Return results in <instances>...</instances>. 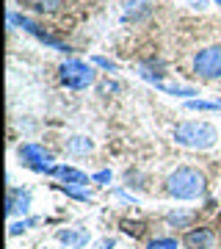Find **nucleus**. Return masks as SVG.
I'll return each instance as SVG.
<instances>
[{"label":"nucleus","mask_w":221,"mask_h":249,"mask_svg":"<svg viewBox=\"0 0 221 249\" xmlns=\"http://www.w3.org/2000/svg\"><path fill=\"white\" fill-rule=\"evenodd\" d=\"M166 191L174 199H196L204 194V175L194 166H180L166 178Z\"/></svg>","instance_id":"obj_1"},{"label":"nucleus","mask_w":221,"mask_h":249,"mask_svg":"<svg viewBox=\"0 0 221 249\" xmlns=\"http://www.w3.org/2000/svg\"><path fill=\"white\" fill-rule=\"evenodd\" d=\"M174 142L188 150H207L219 142V130L210 122H183L174 127Z\"/></svg>","instance_id":"obj_2"},{"label":"nucleus","mask_w":221,"mask_h":249,"mask_svg":"<svg viewBox=\"0 0 221 249\" xmlns=\"http://www.w3.org/2000/svg\"><path fill=\"white\" fill-rule=\"evenodd\" d=\"M58 78H61V83L67 86V89H88L91 83H94V70L88 67V64L78 61V58H72V61H64L61 64V70H58Z\"/></svg>","instance_id":"obj_3"},{"label":"nucleus","mask_w":221,"mask_h":249,"mask_svg":"<svg viewBox=\"0 0 221 249\" xmlns=\"http://www.w3.org/2000/svg\"><path fill=\"white\" fill-rule=\"evenodd\" d=\"M19 160H22V166L34 172H44V175H53L55 172V163H53V155L39 147V144H22L19 147Z\"/></svg>","instance_id":"obj_4"},{"label":"nucleus","mask_w":221,"mask_h":249,"mask_svg":"<svg viewBox=\"0 0 221 249\" xmlns=\"http://www.w3.org/2000/svg\"><path fill=\"white\" fill-rule=\"evenodd\" d=\"M194 72L199 78H221V45H210L199 50L194 58Z\"/></svg>","instance_id":"obj_5"},{"label":"nucleus","mask_w":221,"mask_h":249,"mask_svg":"<svg viewBox=\"0 0 221 249\" xmlns=\"http://www.w3.org/2000/svg\"><path fill=\"white\" fill-rule=\"evenodd\" d=\"M183 244H186V249H213L216 235H213L210 227H196V230L186 232Z\"/></svg>","instance_id":"obj_6"},{"label":"nucleus","mask_w":221,"mask_h":249,"mask_svg":"<svg viewBox=\"0 0 221 249\" xmlns=\"http://www.w3.org/2000/svg\"><path fill=\"white\" fill-rule=\"evenodd\" d=\"M31 208V191H22V188H11L9 199H6V213L17 216V213H28Z\"/></svg>","instance_id":"obj_7"},{"label":"nucleus","mask_w":221,"mask_h":249,"mask_svg":"<svg viewBox=\"0 0 221 249\" xmlns=\"http://www.w3.org/2000/svg\"><path fill=\"white\" fill-rule=\"evenodd\" d=\"M53 178H58L64 186H88V175L80 169H72V166H55Z\"/></svg>","instance_id":"obj_8"},{"label":"nucleus","mask_w":221,"mask_h":249,"mask_svg":"<svg viewBox=\"0 0 221 249\" xmlns=\"http://www.w3.org/2000/svg\"><path fill=\"white\" fill-rule=\"evenodd\" d=\"M58 241H64L67 247L80 249V247L88 241V232H86V230H61V232H58Z\"/></svg>","instance_id":"obj_9"},{"label":"nucleus","mask_w":221,"mask_h":249,"mask_svg":"<svg viewBox=\"0 0 221 249\" xmlns=\"http://www.w3.org/2000/svg\"><path fill=\"white\" fill-rule=\"evenodd\" d=\"M67 150L75 152V155H86V152L94 150V144H91V139H86V136H75V139L67 142Z\"/></svg>","instance_id":"obj_10"},{"label":"nucleus","mask_w":221,"mask_h":249,"mask_svg":"<svg viewBox=\"0 0 221 249\" xmlns=\"http://www.w3.org/2000/svg\"><path fill=\"white\" fill-rule=\"evenodd\" d=\"M160 91H166V94H174V97H191V94H196V89H191V86H169V83H155Z\"/></svg>","instance_id":"obj_11"},{"label":"nucleus","mask_w":221,"mask_h":249,"mask_svg":"<svg viewBox=\"0 0 221 249\" xmlns=\"http://www.w3.org/2000/svg\"><path fill=\"white\" fill-rule=\"evenodd\" d=\"M58 188H61L64 194H69V196H75V199H80V202H88V199H91V194H88L83 186H64V183H61Z\"/></svg>","instance_id":"obj_12"},{"label":"nucleus","mask_w":221,"mask_h":249,"mask_svg":"<svg viewBox=\"0 0 221 249\" xmlns=\"http://www.w3.org/2000/svg\"><path fill=\"white\" fill-rule=\"evenodd\" d=\"M25 3L36 11H55L61 6V0H25Z\"/></svg>","instance_id":"obj_13"},{"label":"nucleus","mask_w":221,"mask_h":249,"mask_svg":"<svg viewBox=\"0 0 221 249\" xmlns=\"http://www.w3.org/2000/svg\"><path fill=\"white\" fill-rule=\"evenodd\" d=\"M191 111H219L221 103H207V100H188Z\"/></svg>","instance_id":"obj_14"},{"label":"nucleus","mask_w":221,"mask_h":249,"mask_svg":"<svg viewBox=\"0 0 221 249\" xmlns=\"http://www.w3.org/2000/svg\"><path fill=\"white\" fill-rule=\"evenodd\" d=\"M147 249H177V241L174 238H155V241H150Z\"/></svg>","instance_id":"obj_15"},{"label":"nucleus","mask_w":221,"mask_h":249,"mask_svg":"<svg viewBox=\"0 0 221 249\" xmlns=\"http://www.w3.org/2000/svg\"><path fill=\"white\" fill-rule=\"evenodd\" d=\"M31 224H36V219H22V222H14V224H11V235H19V232H22V230H28V227H31Z\"/></svg>","instance_id":"obj_16"},{"label":"nucleus","mask_w":221,"mask_h":249,"mask_svg":"<svg viewBox=\"0 0 221 249\" xmlns=\"http://www.w3.org/2000/svg\"><path fill=\"white\" fill-rule=\"evenodd\" d=\"M191 222V213H169V224H188Z\"/></svg>","instance_id":"obj_17"},{"label":"nucleus","mask_w":221,"mask_h":249,"mask_svg":"<svg viewBox=\"0 0 221 249\" xmlns=\"http://www.w3.org/2000/svg\"><path fill=\"white\" fill-rule=\"evenodd\" d=\"M94 64H100L102 70H116V64L108 61V58H102V55H94Z\"/></svg>","instance_id":"obj_18"},{"label":"nucleus","mask_w":221,"mask_h":249,"mask_svg":"<svg viewBox=\"0 0 221 249\" xmlns=\"http://www.w3.org/2000/svg\"><path fill=\"white\" fill-rule=\"evenodd\" d=\"M94 180H97V183H102V186H105L108 180H111V172H97V175H94Z\"/></svg>","instance_id":"obj_19"},{"label":"nucleus","mask_w":221,"mask_h":249,"mask_svg":"<svg viewBox=\"0 0 221 249\" xmlns=\"http://www.w3.org/2000/svg\"><path fill=\"white\" fill-rule=\"evenodd\" d=\"M119 89V83H105V86H102V91H116Z\"/></svg>","instance_id":"obj_20"},{"label":"nucleus","mask_w":221,"mask_h":249,"mask_svg":"<svg viewBox=\"0 0 221 249\" xmlns=\"http://www.w3.org/2000/svg\"><path fill=\"white\" fill-rule=\"evenodd\" d=\"M191 6L194 9H204V0H191Z\"/></svg>","instance_id":"obj_21"},{"label":"nucleus","mask_w":221,"mask_h":249,"mask_svg":"<svg viewBox=\"0 0 221 249\" xmlns=\"http://www.w3.org/2000/svg\"><path fill=\"white\" fill-rule=\"evenodd\" d=\"M216 3H219V6H221V0H216Z\"/></svg>","instance_id":"obj_22"}]
</instances>
